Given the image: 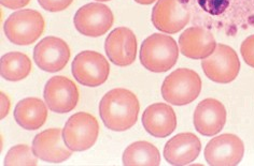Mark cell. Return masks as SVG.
Returning <instances> with one entry per match:
<instances>
[{"label": "cell", "instance_id": "19", "mask_svg": "<svg viewBox=\"0 0 254 166\" xmlns=\"http://www.w3.org/2000/svg\"><path fill=\"white\" fill-rule=\"evenodd\" d=\"M14 118L25 130L40 129L48 119L47 103L38 98L23 99L15 106Z\"/></svg>", "mask_w": 254, "mask_h": 166}, {"label": "cell", "instance_id": "26", "mask_svg": "<svg viewBox=\"0 0 254 166\" xmlns=\"http://www.w3.org/2000/svg\"><path fill=\"white\" fill-rule=\"evenodd\" d=\"M1 119H3L4 117H7V115L10 112V107H11V102L10 99L7 94L1 91Z\"/></svg>", "mask_w": 254, "mask_h": 166}, {"label": "cell", "instance_id": "8", "mask_svg": "<svg viewBox=\"0 0 254 166\" xmlns=\"http://www.w3.org/2000/svg\"><path fill=\"white\" fill-rule=\"evenodd\" d=\"M190 17V10L183 0H157L151 20L161 33L173 35L187 26Z\"/></svg>", "mask_w": 254, "mask_h": 166}, {"label": "cell", "instance_id": "23", "mask_svg": "<svg viewBox=\"0 0 254 166\" xmlns=\"http://www.w3.org/2000/svg\"><path fill=\"white\" fill-rule=\"evenodd\" d=\"M240 53L248 66L254 68V35L248 37L241 44Z\"/></svg>", "mask_w": 254, "mask_h": 166}, {"label": "cell", "instance_id": "5", "mask_svg": "<svg viewBox=\"0 0 254 166\" xmlns=\"http://www.w3.org/2000/svg\"><path fill=\"white\" fill-rule=\"evenodd\" d=\"M98 135V120L92 114L84 112L72 115L63 129L65 144L72 151H84L92 148Z\"/></svg>", "mask_w": 254, "mask_h": 166}, {"label": "cell", "instance_id": "13", "mask_svg": "<svg viewBox=\"0 0 254 166\" xmlns=\"http://www.w3.org/2000/svg\"><path fill=\"white\" fill-rule=\"evenodd\" d=\"M105 50L108 58L116 66H130L136 60L137 38L129 28H116L107 37Z\"/></svg>", "mask_w": 254, "mask_h": 166}, {"label": "cell", "instance_id": "3", "mask_svg": "<svg viewBox=\"0 0 254 166\" xmlns=\"http://www.w3.org/2000/svg\"><path fill=\"white\" fill-rule=\"evenodd\" d=\"M201 79L194 70L180 68L170 73L162 85V95L169 104L182 106L199 97Z\"/></svg>", "mask_w": 254, "mask_h": 166}, {"label": "cell", "instance_id": "6", "mask_svg": "<svg viewBox=\"0 0 254 166\" xmlns=\"http://www.w3.org/2000/svg\"><path fill=\"white\" fill-rule=\"evenodd\" d=\"M201 68L209 80L219 84H228L237 79L240 60L231 46L217 44L214 52L202 59Z\"/></svg>", "mask_w": 254, "mask_h": 166}, {"label": "cell", "instance_id": "24", "mask_svg": "<svg viewBox=\"0 0 254 166\" xmlns=\"http://www.w3.org/2000/svg\"><path fill=\"white\" fill-rule=\"evenodd\" d=\"M41 8L49 12H61L66 10L73 0H38Z\"/></svg>", "mask_w": 254, "mask_h": 166}, {"label": "cell", "instance_id": "11", "mask_svg": "<svg viewBox=\"0 0 254 166\" xmlns=\"http://www.w3.org/2000/svg\"><path fill=\"white\" fill-rule=\"evenodd\" d=\"M43 97L51 111L66 114L77 107L80 92L77 85L65 76H53L44 87Z\"/></svg>", "mask_w": 254, "mask_h": 166}, {"label": "cell", "instance_id": "16", "mask_svg": "<svg viewBox=\"0 0 254 166\" xmlns=\"http://www.w3.org/2000/svg\"><path fill=\"white\" fill-rule=\"evenodd\" d=\"M201 150L199 138L193 133H179L165 145L164 158L176 166H184L194 162Z\"/></svg>", "mask_w": 254, "mask_h": 166}, {"label": "cell", "instance_id": "14", "mask_svg": "<svg viewBox=\"0 0 254 166\" xmlns=\"http://www.w3.org/2000/svg\"><path fill=\"white\" fill-rule=\"evenodd\" d=\"M226 108L221 101L208 98L199 102L193 115L195 130L204 136L217 135L226 124Z\"/></svg>", "mask_w": 254, "mask_h": 166}, {"label": "cell", "instance_id": "4", "mask_svg": "<svg viewBox=\"0 0 254 166\" xmlns=\"http://www.w3.org/2000/svg\"><path fill=\"white\" fill-rule=\"evenodd\" d=\"M46 28L41 13L36 10L25 9L11 14L3 25L5 37L16 45H30L35 43Z\"/></svg>", "mask_w": 254, "mask_h": 166}, {"label": "cell", "instance_id": "20", "mask_svg": "<svg viewBox=\"0 0 254 166\" xmlns=\"http://www.w3.org/2000/svg\"><path fill=\"white\" fill-rule=\"evenodd\" d=\"M125 166H158L161 165V153L149 142H135L130 144L123 153Z\"/></svg>", "mask_w": 254, "mask_h": 166}, {"label": "cell", "instance_id": "15", "mask_svg": "<svg viewBox=\"0 0 254 166\" xmlns=\"http://www.w3.org/2000/svg\"><path fill=\"white\" fill-rule=\"evenodd\" d=\"M33 150L42 161L54 164L65 162L73 152L65 144L61 129H49L37 134L33 140Z\"/></svg>", "mask_w": 254, "mask_h": 166}, {"label": "cell", "instance_id": "21", "mask_svg": "<svg viewBox=\"0 0 254 166\" xmlns=\"http://www.w3.org/2000/svg\"><path fill=\"white\" fill-rule=\"evenodd\" d=\"M31 60L29 57L21 52H10L1 57L0 60V73L10 82H18L26 79L31 72Z\"/></svg>", "mask_w": 254, "mask_h": 166}, {"label": "cell", "instance_id": "27", "mask_svg": "<svg viewBox=\"0 0 254 166\" xmlns=\"http://www.w3.org/2000/svg\"><path fill=\"white\" fill-rule=\"evenodd\" d=\"M135 1H136L137 3H140V4H144V5H147V4H151V3H153L154 1H156V0H135Z\"/></svg>", "mask_w": 254, "mask_h": 166}, {"label": "cell", "instance_id": "12", "mask_svg": "<svg viewBox=\"0 0 254 166\" xmlns=\"http://www.w3.org/2000/svg\"><path fill=\"white\" fill-rule=\"evenodd\" d=\"M69 59L70 48L61 38H44L34 48V60L42 71L59 72L67 66Z\"/></svg>", "mask_w": 254, "mask_h": 166}, {"label": "cell", "instance_id": "22", "mask_svg": "<svg viewBox=\"0 0 254 166\" xmlns=\"http://www.w3.org/2000/svg\"><path fill=\"white\" fill-rule=\"evenodd\" d=\"M38 158L33 150V147L27 145H16L8 151L4 158L5 166H35L38 164Z\"/></svg>", "mask_w": 254, "mask_h": 166}, {"label": "cell", "instance_id": "10", "mask_svg": "<svg viewBox=\"0 0 254 166\" xmlns=\"http://www.w3.org/2000/svg\"><path fill=\"white\" fill-rule=\"evenodd\" d=\"M204 155L207 163L211 166H235L244 158L245 145L235 134H221L207 144Z\"/></svg>", "mask_w": 254, "mask_h": 166}, {"label": "cell", "instance_id": "9", "mask_svg": "<svg viewBox=\"0 0 254 166\" xmlns=\"http://www.w3.org/2000/svg\"><path fill=\"white\" fill-rule=\"evenodd\" d=\"M114 22L112 11L107 5L93 2L81 7L74 15L75 29L86 37H100L110 30Z\"/></svg>", "mask_w": 254, "mask_h": 166}, {"label": "cell", "instance_id": "1", "mask_svg": "<svg viewBox=\"0 0 254 166\" xmlns=\"http://www.w3.org/2000/svg\"><path fill=\"white\" fill-rule=\"evenodd\" d=\"M140 104L137 95L125 88L108 91L99 103V115L104 124L111 131L129 130L137 123Z\"/></svg>", "mask_w": 254, "mask_h": 166}, {"label": "cell", "instance_id": "18", "mask_svg": "<svg viewBox=\"0 0 254 166\" xmlns=\"http://www.w3.org/2000/svg\"><path fill=\"white\" fill-rule=\"evenodd\" d=\"M142 125L150 135L164 138L177 129V116L174 108L166 103H154L142 114Z\"/></svg>", "mask_w": 254, "mask_h": 166}, {"label": "cell", "instance_id": "7", "mask_svg": "<svg viewBox=\"0 0 254 166\" xmlns=\"http://www.w3.org/2000/svg\"><path fill=\"white\" fill-rule=\"evenodd\" d=\"M74 80L86 87H98L109 78L110 65L105 57L94 50H84L75 56L71 66Z\"/></svg>", "mask_w": 254, "mask_h": 166}, {"label": "cell", "instance_id": "2", "mask_svg": "<svg viewBox=\"0 0 254 166\" xmlns=\"http://www.w3.org/2000/svg\"><path fill=\"white\" fill-rule=\"evenodd\" d=\"M179 58V47L168 35L153 34L142 42L140 48L141 65L154 73H164L174 68Z\"/></svg>", "mask_w": 254, "mask_h": 166}, {"label": "cell", "instance_id": "28", "mask_svg": "<svg viewBox=\"0 0 254 166\" xmlns=\"http://www.w3.org/2000/svg\"><path fill=\"white\" fill-rule=\"evenodd\" d=\"M96 1H99V2H104V1H110V0H96Z\"/></svg>", "mask_w": 254, "mask_h": 166}, {"label": "cell", "instance_id": "17", "mask_svg": "<svg viewBox=\"0 0 254 166\" xmlns=\"http://www.w3.org/2000/svg\"><path fill=\"white\" fill-rule=\"evenodd\" d=\"M217 42L210 31L199 27H190L179 38V48L182 55L190 59H205L210 56Z\"/></svg>", "mask_w": 254, "mask_h": 166}, {"label": "cell", "instance_id": "25", "mask_svg": "<svg viewBox=\"0 0 254 166\" xmlns=\"http://www.w3.org/2000/svg\"><path fill=\"white\" fill-rule=\"evenodd\" d=\"M0 2L4 8H8L11 10L22 9L30 2V0H0Z\"/></svg>", "mask_w": 254, "mask_h": 166}]
</instances>
